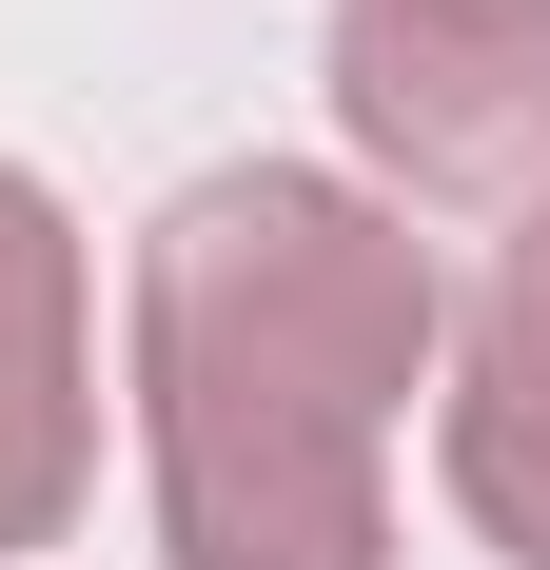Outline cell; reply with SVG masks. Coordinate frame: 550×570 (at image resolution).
Returning <instances> with one entry per match:
<instances>
[{"mask_svg": "<svg viewBox=\"0 0 550 570\" xmlns=\"http://www.w3.org/2000/svg\"><path fill=\"white\" fill-rule=\"evenodd\" d=\"M99 236L40 158H0V570L99 512Z\"/></svg>", "mask_w": 550, "mask_h": 570, "instance_id": "3957f363", "label": "cell"}, {"mask_svg": "<svg viewBox=\"0 0 550 570\" xmlns=\"http://www.w3.org/2000/svg\"><path fill=\"white\" fill-rule=\"evenodd\" d=\"M492 276H511V295H550V197L511 217V256H492Z\"/></svg>", "mask_w": 550, "mask_h": 570, "instance_id": "5b68a950", "label": "cell"}, {"mask_svg": "<svg viewBox=\"0 0 550 570\" xmlns=\"http://www.w3.org/2000/svg\"><path fill=\"white\" fill-rule=\"evenodd\" d=\"M452 256L334 158H197L118 256V433L158 570H393Z\"/></svg>", "mask_w": 550, "mask_h": 570, "instance_id": "6da1fadb", "label": "cell"}, {"mask_svg": "<svg viewBox=\"0 0 550 570\" xmlns=\"http://www.w3.org/2000/svg\"><path fill=\"white\" fill-rule=\"evenodd\" d=\"M334 177L393 217H531L550 197V0H334Z\"/></svg>", "mask_w": 550, "mask_h": 570, "instance_id": "7a4b0ae2", "label": "cell"}, {"mask_svg": "<svg viewBox=\"0 0 550 570\" xmlns=\"http://www.w3.org/2000/svg\"><path fill=\"white\" fill-rule=\"evenodd\" d=\"M433 492L492 570H550V295L472 276L433 354Z\"/></svg>", "mask_w": 550, "mask_h": 570, "instance_id": "277c9868", "label": "cell"}]
</instances>
